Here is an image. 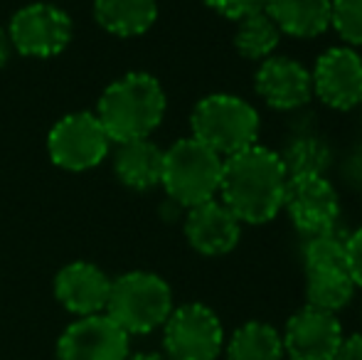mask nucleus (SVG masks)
Here are the masks:
<instances>
[{
	"label": "nucleus",
	"mask_w": 362,
	"mask_h": 360,
	"mask_svg": "<svg viewBox=\"0 0 362 360\" xmlns=\"http://www.w3.org/2000/svg\"><path fill=\"white\" fill-rule=\"evenodd\" d=\"M279 158L288 180L318 178L328 175L333 166V149L318 134H298L286 141V146L279 151Z\"/></svg>",
	"instance_id": "obj_19"
},
{
	"label": "nucleus",
	"mask_w": 362,
	"mask_h": 360,
	"mask_svg": "<svg viewBox=\"0 0 362 360\" xmlns=\"http://www.w3.org/2000/svg\"><path fill=\"white\" fill-rule=\"evenodd\" d=\"M168 96L163 84L148 72H129L114 79L99 96L94 114L104 124L114 144L151 139L163 124Z\"/></svg>",
	"instance_id": "obj_2"
},
{
	"label": "nucleus",
	"mask_w": 362,
	"mask_h": 360,
	"mask_svg": "<svg viewBox=\"0 0 362 360\" xmlns=\"http://www.w3.org/2000/svg\"><path fill=\"white\" fill-rule=\"evenodd\" d=\"M224 341L222 321L205 303L175 306L163 323V353L168 360H217Z\"/></svg>",
	"instance_id": "obj_6"
},
{
	"label": "nucleus",
	"mask_w": 362,
	"mask_h": 360,
	"mask_svg": "<svg viewBox=\"0 0 362 360\" xmlns=\"http://www.w3.org/2000/svg\"><path fill=\"white\" fill-rule=\"evenodd\" d=\"M313 96L333 111H353L362 104V54L355 47H330L310 69Z\"/></svg>",
	"instance_id": "obj_9"
},
{
	"label": "nucleus",
	"mask_w": 362,
	"mask_h": 360,
	"mask_svg": "<svg viewBox=\"0 0 362 360\" xmlns=\"http://www.w3.org/2000/svg\"><path fill=\"white\" fill-rule=\"evenodd\" d=\"M254 91L274 111H298L313 99V79L303 62L284 54H272L254 72Z\"/></svg>",
	"instance_id": "obj_12"
},
{
	"label": "nucleus",
	"mask_w": 362,
	"mask_h": 360,
	"mask_svg": "<svg viewBox=\"0 0 362 360\" xmlns=\"http://www.w3.org/2000/svg\"><path fill=\"white\" fill-rule=\"evenodd\" d=\"M173 303V289L160 274L153 272H126L111 279L106 316L116 321L129 336H148L163 328Z\"/></svg>",
	"instance_id": "obj_3"
},
{
	"label": "nucleus",
	"mask_w": 362,
	"mask_h": 360,
	"mask_svg": "<svg viewBox=\"0 0 362 360\" xmlns=\"http://www.w3.org/2000/svg\"><path fill=\"white\" fill-rule=\"evenodd\" d=\"M10 52H13V45H10V37L5 30H0V69L8 64L10 59Z\"/></svg>",
	"instance_id": "obj_29"
},
{
	"label": "nucleus",
	"mask_w": 362,
	"mask_h": 360,
	"mask_svg": "<svg viewBox=\"0 0 362 360\" xmlns=\"http://www.w3.org/2000/svg\"><path fill=\"white\" fill-rule=\"evenodd\" d=\"M111 279L94 262L76 260L64 265L54 277V298L76 318L106 311Z\"/></svg>",
	"instance_id": "obj_15"
},
{
	"label": "nucleus",
	"mask_w": 362,
	"mask_h": 360,
	"mask_svg": "<svg viewBox=\"0 0 362 360\" xmlns=\"http://www.w3.org/2000/svg\"><path fill=\"white\" fill-rule=\"evenodd\" d=\"M129 353L131 336L106 313L76 318L57 343V360H126Z\"/></svg>",
	"instance_id": "obj_11"
},
{
	"label": "nucleus",
	"mask_w": 362,
	"mask_h": 360,
	"mask_svg": "<svg viewBox=\"0 0 362 360\" xmlns=\"http://www.w3.org/2000/svg\"><path fill=\"white\" fill-rule=\"evenodd\" d=\"M330 28L348 47H362V0H330Z\"/></svg>",
	"instance_id": "obj_24"
},
{
	"label": "nucleus",
	"mask_w": 362,
	"mask_h": 360,
	"mask_svg": "<svg viewBox=\"0 0 362 360\" xmlns=\"http://www.w3.org/2000/svg\"><path fill=\"white\" fill-rule=\"evenodd\" d=\"M94 20L116 37H141L156 25L158 0H94Z\"/></svg>",
	"instance_id": "obj_18"
},
{
	"label": "nucleus",
	"mask_w": 362,
	"mask_h": 360,
	"mask_svg": "<svg viewBox=\"0 0 362 360\" xmlns=\"http://www.w3.org/2000/svg\"><path fill=\"white\" fill-rule=\"evenodd\" d=\"M111 136L94 111H74L49 129L47 153L52 163L62 170L84 173L106 161L111 153Z\"/></svg>",
	"instance_id": "obj_7"
},
{
	"label": "nucleus",
	"mask_w": 362,
	"mask_h": 360,
	"mask_svg": "<svg viewBox=\"0 0 362 360\" xmlns=\"http://www.w3.org/2000/svg\"><path fill=\"white\" fill-rule=\"evenodd\" d=\"M126 360H168L165 353H156V351H141V353H129Z\"/></svg>",
	"instance_id": "obj_30"
},
{
	"label": "nucleus",
	"mask_w": 362,
	"mask_h": 360,
	"mask_svg": "<svg viewBox=\"0 0 362 360\" xmlns=\"http://www.w3.org/2000/svg\"><path fill=\"white\" fill-rule=\"evenodd\" d=\"M264 13L281 35L313 40L330 30V0H264Z\"/></svg>",
	"instance_id": "obj_17"
},
{
	"label": "nucleus",
	"mask_w": 362,
	"mask_h": 360,
	"mask_svg": "<svg viewBox=\"0 0 362 360\" xmlns=\"http://www.w3.org/2000/svg\"><path fill=\"white\" fill-rule=\"evenodd\" d=\"M192 139L205 144L222 158L249 149L259 141L262 119L247 99L237 94H207L190 114Z\"/></svg>",
	"instance_id": "obj_4"
},
{
	"label": "nucleus",
	"mask_w": 362,
	"mask_h": 360,
	"mask_svg": "<svg viewBox=\"0 0 362 360\" xmlns=\"http://www.w3.org/2000/svg\"><path fill=\"white\" fill-rule=\"evenodd\" d=\"M340 178L353 190H362V139L340 158Z\"/></svg>",
	"instance_id": "obj_26"
},
{
	"label": "nucleus",
	"mask_w": 362,
	"mask_h": 360,
	"mask_svg": "<svg viewBox=\"0 0 362 360\" xmlns=\"http://www.w3.org/2000/svg\"><path fill=\"white\" fill-rule=\"evenodd\" d=\"M284 210L288 212L291 222L300 235L313 237L338 227L340 195L328 175L288 180Z\"/></svg>",
	"instance_id": "obj_13"
},
{
	"label": "nucleus",
	"mask_w": 362,
	"mask_h": 360,
	"mask_svg": "<svg viewBox=\"0 0 362 360\" xmlns=\"http://www.w3.org/2000/svg\"><path fill=\"white\" fill-rule=\"evenodd\" d=\"M358 114H360V129H362V104L358 106Z\"/></svg>",
	"instance_id": "obj_31"
},
{
	"label": "nucleus",
	"mask_w": 362,
	"mask_h": 360,
	"mask_svg": "<svg viewBox=\"0 0 362 360\" xmlns=\"http://www.w3.org/2000/svg\"><path fill=\"white\" fill-rule=\"evenodd\" d=\"M345 269L353 277L355 286L362 289V227L348 235V242H345Z\"/></svg>",
	"instance_id": "obj_27"
},
{
	"label": "nucleus",
	"mask_w": 362,
	"mask_h": 360,
	"mask_svg": "<svg viewBox=\"0 0 362 360\" xmlns=\"http://www.w3.org/2000/svg\"><path fill=\"white\" fill-rule=\"evenodd\" d=\"M355 291L358 286L345 267H323V269L305 272V306L338 313L353 301Z\"/></svg>",
	"instance_id": "obj_20"
},
{
	"label": "nucleus",
	"mask_w": 362,
	"mask_h": 360,
	"mask_svg": "<svg viewBox=\"0 0 362 360\" xmlns=\"http://www.w3.org/2000/svg\"><path fill=\"white\" fill-rule=\"evenodd\" d=\"M343 338L345 333L338 313L303 306L284 326V356L288 360H335Z\"/></svg>",
	"instance_id": "obj_10"
},
{
	"label": "nucleus",
	"mask_w": 362,
	"mask_h": 360,
	"mask_svg": "<svg viewBox=\"0 0 362 360\" xmlns=\"http://www.w3.org/2000/svg\"><path fill=\"white\" fill-rule=\"evenodd\" d=\"M224 158L197 139H177L163 151L160 185L177 207H195L219 195Z\"/></svg>",
	"instance_id": "obj_5"
},
{
	"label": "nucleus",
	"mask_w": 362,
	"mask_h": 360,
	"mask_svg": "<svg viewBox=\"0 0 362 360\" xmlns=\"http://www.w3.org/2000/svg\"><path fill=\"white\" fill-rule=\"evenodd\" d=\"M114 173L121 185L131 190H153L163 178V149L151 139H136L116 144Z\"/></svg>",
	"instance_id": "obj_16"
},
{
	"label": "nucleus",
	"mask_w": 362,
	"mask_h": 360,
	"mask_svg": "<svg viewBox=\"0 0 362 360\" xmlns=\"http://www.w3.org/2000/svg\"><path fill=\"white\" fill-rule=\"evenodd\" d=\"M182 232L197 255L224 257L242 240V222L222 200H207L202 205L187 207Z\"/></svg>",
	"instance_id": "obj_14"
},
{
	"label": "nucleus",
	"mask_w": 362,
	"mask_h": 360,
	"mask_svg": "<svg viewBox=\"0 0 362 360\" xmlns=\"http://www.w3.org/2000/svg\"><path fill=\"white\" fill-rule=\"evenodd\" d=\"M335 360H362V331L343 338V346H340Z\"/></svg>",
	"instance_id": "obj_28"
},
{
	"label": "nucleus",
	"mask_w": 362,
	"mask_h": 360,
	"mask_svg": "<svg viewBox=\"0 0 362 360\" xmlns=\"http://www.w3.org/2000/svg\"><path fill=\"white\" fill-rule=\"evenodd\" d=\"M286 190L288 175L279 151L254 144L224 158L219 197L242 225H267L276 220L286 202Z\"/></svg>",
	"instance_id": "obj_1"
},
{
	"label": "nucleus",
	"mask_w": 362,
	"mask_h": 360,
	"mask_svg": "<svg viewBox=\"0 0 362 360\" xmlns=\"http://www.w3.org/2000/svg\"><path fill=\"white\" fill-rule=\"evenodd\" d=\"M8 37L13 50L25 57H54L72 42L74 25L62 8L52 3H30L13 15L8 25Z\"/></svg>",
	"instance_id": "obj_8"
},
{
	"label": "nucleus",
	"mask_w": 362,
	"mask_h": 360,
	"mask_svg": "<svg viewBox=\"0 0 362 360\" xmlns=\"http://www.w3.org/2000/svg\"><path fill=\"white\" fill-rule=\"evenodd\" d=\"M281 37L284 35L276 28V23L264 10H257L237 23L234 50L239 52V57L249 59V62H264L276 52Z\"/></svg>",
	"instance_id": "obj_22"
},
{
	"label": "nucleus",
	"mask_w": 362,
	"mask_h": 360,
	"mask_svg": "<svg viewBox=\"0 0 362 360\" xmlns=\"http://www.w3.org/2000/svg\"><path fill=\"white\" fill-rule=\"evenodd\" d=\"M202 3L222 18L234 20V23L257 13V10H264V0H202Z\"/></svg>",
	"instance_id": "obj_25"
},
{
	"label": "nucleus",
	"mask_w": 362,
	"mask_h": 360,
	"mask_svg": "<svg viewBox=\"0 0 362 360\" xmlns=\"http://www.w3.org/2000/svg\"><path fill=\"white\" fill-rule=\"evenodd\" d=\"M345 242L348 235L338 227L303 237V269H323V267H345Z\"/></svg>",
	"instance_id": "obj_23"
},
{
	"label": "nucleus",
	"mask_w": 362,
	"mask_h": 360,
	"mask_svg": "<svg viewBox=\"0 0 362 360\" xmlns=\"http://www.w3.org/2000/svg\"><path fill=\"white\" fill-rule=\"evenodd\" d=\"M227 360H284L281 333L267 321H247L224 341Z\"/></svg>",
	"instance_id": "obj_21"
}]
</instances>
